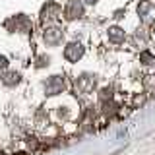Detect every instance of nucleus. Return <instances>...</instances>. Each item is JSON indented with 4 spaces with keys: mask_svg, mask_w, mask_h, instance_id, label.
I'll use <instances>...</instances> for the list:
<instances>
[{
    "mask_svg": "<svg viewBox=\"0 0 155 155\" xmlns=\"http://www.w3.org/2000/svg\"><path fill=\"white\" fill-rule=\"evenodd\" d=\"M62 39H64V29H62L60 25H47L45 29H43V43H45L47 47L54 48L62 43Z\"/></svg>",
    "mask_w": 155,
    "mask_h": 155,
    "instance_id": "f257e3e1",
    "label": "nucleus"
},
{
    "mask_svg": "<svg viewBox=\"0 0 155 155\" xmlns=\"http://www.w3.org/2000/svg\"><path fill=\"white\" fill-rule=\"evenodd\" d=\"M74 87H76L78 93H81V95L93 93V89L97 87V76L95 74H81L80 78H76Z\"/></svg>",
    "mask_w": 155,
    "mask_h": 155,
    "instance_id": "f03ea898",
    "label": "nucleus"
},
{
    "mask_svg": "<svg viewBox=\"0 0 155 155\" xmlns=\"http://www.w3.org/2000/svg\"><path fill=\"white\" fill-rule=\"evenodd\" d=\"M64 89H66L64 76L54 74V76L47 78V81H45V93L47 95H60V93H64Z\"/></svg>",
    "mask_w": 155,
    "mask_h": 155,
    "instance_id": "7ed1b4c3",
    "label": "nucleus"
},
{
    "mask_svg": "<svg viewBox=\"0 0 155 155\" xmlns=\"http://www.w3.org/2000/svg\"><path fill=\"white\" fill-rule=\"evenodd\" d=\"M84 54H85V47L81 45L80 41H70L64 47V58H66V62H70V64L81 60V56H84Z\"/></svg>",
    "mask_w": 155,
    "mask_h": 155,
    "instance_id": "20e7f679",
    "label": "nucleus"
},
{
    "mask_svg": "<svg viewBox=\"0 0 155 155\" xmlns=\"http://www.w3.org/2000/svg\"><path fill=\"white\" fill-rule=\"evenodd\" d=\"M64 14H66L68 19L84 18V2H81V0H70L68 6H66V10H64Z\"/></svg>",
    "mask_w": 155,
    "mask_h": 155,
    "instance_id": "39448f33",
    "label": "nucleus"
},
{
    "mask_svg": "<svg viewBox=\"0 0 155 155\" xmlns=\"http://www.w3.org/2000/svg\"><path fill=\"white\" fill-rule=\"evenodd\" d=\"M124 39H126V31L122 27L110 25L109 29H107V41H109L110 45H122Z\"/></svg>",
    "mask_w": 155,
    "mask_h": 155,
    "instance_id": "423d86ee",
    "label": "nucleus"
},
{
    "mask_svg": "<svg viewBox=\"0 0 155 155\" xmlns=\"http://www.w3.org/2000/svg\"><path fill=\"white\" fill-rule=\"evenodd\" d=\"M138 16L145 19V21H149V19L155 18V4L151 0H142V2L138 4Z\"/></svg>",
    "mask_w": 155,
    "mask_h": 155,
    "instance_id": "0eeeda50",
    "label": "nucleus"
},
{
    "mask_svg": "<svg viewBox=\"0 0 155 155\" xmlns=\"http://www.w3.org/2000/svg\"><path fill=\"white\" fill-rule=\"evenodd\" d=\"M58 16H60V8H58L56 4H48V6H45L43 12H41L43 21H52V19H56Z\"/></svg>",
    "mask_w": 155,
    "mask_h": 155,
    "instance_id": "6e6552de",
    "label": "nucleus"
},
{
    "mask_svg": "<svg viewBox=\"0 0 155 155\" xmlns=\"http://www.w3.org/2000/svg\"><path fill=\"white\" fill-rule=\"evenodd\" d=\"M19 81H21V76H19V72H16V70H10V72H4L2 74V84L8 85V87L18 85Z\"/></svg>",
    "mask_w": 155,
    "mask_h": 155,
    "instance_id": "1a4fd4ad",
    "label": "nucleus"
},
{
    "mask_svg": "<svg viewBox=\"0 0 155 155\" xmlns=\"http://www.w3.org/2000/svg\"><path fill=\"white\" fill-rule=\"evenodd\" d=\"M143 85L147 87V91H155V76H147L143 80Z\"/></svg>",
    "mask_w": 155,
    "mask_h": 155,
    "instance_id": "9d476101",
    "label": "nucleus"
},
{
    "mask_svg": "<svg viewBox=\"0 0 155 155\" xmlns=\"http://www.w3.org/2000/svg\"><path fill=\"white\" fill-rule=\"evenodd\" d=\"M48 62H51V58H48V56H39L37 66H39V68H41V66H48Z\"/></svg>",
    "mask_w": 155,
    "mask_h": 155,
    "instance_id": "9b49d317",
    "label": "nucleus"
},
{
    "mask_svg": "<svg viewBox=\"0 0 155 155\" xmlns=\"http://www.w3.org/2000/svg\"><path fill=\"white\" fill-rule=\"evenodd\" d=\"M6 68H8V58L0 56V70H6Z\"/></svg>",
    "mask_w": 155,
    "mask_h": 155,
    "instance_id": "f8f14e48",
    "label": "nucleus"
},
{
    "mask_svg": "<svg viewBox=\"0 0 155 155\" xmlns=\"http://www.w3.org/2000/svg\"><path fill=\"white\" fill-rule=\"evenodd\" d=\"M84 2H87V4H95L97 0H84Z\"/></svg>",
    "mask_w": 155,
    "mask_h": 155,
    "instance_id": "ddd939ff",
    "label": "nucleus"
},
{
    "mask_svg": "<svg viewBox=\"0 0 155 155\" xmlns=\"http://www.w3.org/2000/svg\"><path fill=\"white\" fill-rule=\"evenodd\" d=\"M153 37H155V23H153Z\"/></svg>",
    "mask_w": 155,
    "mask_h": 155,
    "instance_id": "4468645a",
    "label": "nucleus"
}]
</instances>
